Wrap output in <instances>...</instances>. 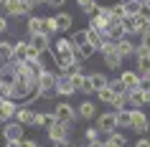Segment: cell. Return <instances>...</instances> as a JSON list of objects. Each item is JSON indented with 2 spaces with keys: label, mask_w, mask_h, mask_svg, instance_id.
I'll list each match as a JSON object with an SVG mask.
<instances>
[{
  "label": "cell",
  "mask_w": 150,
  "mask_h": 147,
  "mask_svg": "<svg viewBox=\"0 0 150 147\" xmlns=\"http://www.w3.org/2000/svg\"><path fill=\"white\" fill-rule=\"evenodd\" d=\"M31 10H33L31 0H3V13L5 15L18 18V15H28Z\"/></svg>",
  "instance_id": "1"
},
{
  "label": "cell",
  "mask_w": 150,
  "mask_h": 147,
  "mask_svg": "<svg viewBox=\"0 0 150 147\" xmlns=\"http://www.w3.org/2000/svg\"><path fill=\"white\" fill-rule=\"evenodd\" d=\"M99 51H102V56H104V66H107V69H120V66H122V61H125V58L117 53L115 43H110V41H107Z\"/></svg>",
  "instance_id": "2"
},
{
  "label": "cell",
  "mask_w": 150,
  "mask_h": 147,
  "mask_svg": "<svg viewBox=\"0 0 150 147\" xmlns=\"http://www.w3.org/2000/svg\"><path fill=\"white\" fill-rule=\"evenodd\" d=\"M54 117L59 119V122H66V124L74 127V122H76V109L71 107L69 101H59L56 109H54Z\"/></svg>",
  "instance_id": "3"
},
{
  "label": "cell",
  "mask_w": 150,
  "mask_h": 147,
  "mask_svg": "<svg viewBox=\"0 0 150 147\" xmlns=\"http://www.w3.org/2000/svg\"><path fill=\"white\" fill-rule=\"evenodd\" d=\"M97 129L102 132V134H110V132L117 129L115 112H97Z\"/></svg>",
  "instance_id": "4"
},
{
  "label": "cell",
  "mask_w": 150,
  "mask_h": 147,
  "mask_svg": "<svg viewBox=\"0 0 150 147\" xmlns=\"http://www.w3.org/2000/svg\"><path fill=\"white\" fill-rule=\"evenodd\" d=\"M130 129H135L137 134H148L150 132V119L142 109H132V122H130Z\"/></svg>",
  "instance_id": "5"
},
{
  "label": "cell",
  "mask_w": 150,
  "mask_h": 147,
  "mask_svg": "<svg viewBox=\"0 0 150 147\" xmlns=\"http://www.w3.org/2000/svg\"><path fill=\"white\" fill-rule=\"evenodd\" d=\"M48 129V139L51 142H56V139H64V137H69V132H71V124L66 122H59V119H54V122L46 127Z\"/></svg>",
  "instance_id": "6"
},
{
  "label": "cell",
  "mask_w": 150,
  "mask_h": 147,
  "mask_svg": "<svg viewBox=\"0 0 150 147\" xmlns=\"http://www.w3.org/2000/svg\"><path fill=\"white\" fill-rule=\"evenodd\" d=\"M120 84H122V89L125 91H130V89H140V74L135 69H127L120 74Z\"/></svg>",
  "instance_id": "7"
},
{
  "label": "cell",
  "mask_w": 150,
  "mask_h": 147,
  "mask_svg": "<svg viewBox=\"0 0 150 147\" xmlns=\"http://www.w3.org/2000/svg\"><path fill=\"white\" fill-rule=\"evenodd\" d=\"M135 58H137V74L140 76H148L150 74V51H142L140 46H135Z\"/></svg>",
  "instance_id": "8"
},
{
  "label": "cell",
  "mask_w": 150,
  "mask_h": 147,
  "mask_svg": "<svg viewBox=\"0 0 150 147\" xmlns=\"http://www.w3.org/2000/svg\"><path fill=\"white\" fill-rule=\"evenodd\" d=\"M56 94H61V96H71V94H76L74 91V84H71V79L66 76V74H56Z\"/></svg>",
  "instance_id": "9"
},
{
  "label": "cell",
  "mask_w": 150,
  "mask_h": 147,
  "mask_svg": "<svg viewBox=\"0 0 150 147\" xmlns=\"http://www.w3.org/2000/svg\"><path fill=\"white\" fill-rule=\"evenodd\" d=\"M54 61H56L59 74H66V71L76 63V56H74V53H54ZM79 63H81V61H79Z\"/></svg>",
  "instance_id": "10"
},
{
  "label": "cell",
  "mask_w": 150,
  "mask_h": 147,
  "mask_svg": "<svg viewBox=\"0 0 150 147\" xmlns=\"http://www.w3.org/2000/svg\"><path fill=\"white\" fill-rule=\"evenodd\" d=\"M23 134H25V127L21 122H5V127H3L5 139H23Z\"/></svg>",
  "instance_id": "11"
},
{
  "label": "cell",
  "mask_w": 150,
  "mask_h": 147,
  "mask_svg": "<svg viewBox=\"0 0 150 147\" xmlns=\"http://www.w3.org/2000/svg\"><path fill=\"white\" fill-rule=\"evenodd\" d=\"M13 119H16V122H21L23 127H33V122H36V112H33L31 107H18Z\"/></svg>",
  "instance_id": "12"
},
{
  "label": "cell",
  "mask_w": 150,
  "mask_h": 147,
  "mask_svg": "<svg viewBox=\"0 0 150 147\" xmlns=\"http://www.w3.org/2000/svg\"><path fill=\"white\" fill-rule=\"evenodd\" d=\"M16 109H18V104L13 99H0V122L3 124L10 122V119L16 117Z\"/></svg>",
  "instance_id": "13"
},
{
  "label": "cell",
  "mask_w": 150,
  "mask_h": 147,
  "mask_svg": "<svg viewBox=\"0 0 150 147\" xmlns=\"http://www.w3.org/2000/svg\"><path fill=\"white\" fill-rule=\"evenodd\" d=\"M115 119H117V129H130V122H132V109H130V107L115 109Z\"/></svg>",
  "instance_id": "14"
},
{
  "label": "cell",
  "mask_w": 150,
  "mask_h": 147,
  "mask_svg": "<svg viewBox=\"0 0 150 147\" xmlns=\"http://www.w3.org/2000/svg\"><path fill=\"white\" fill-rule=\"evenodd\" d=\"M36 51H41V53H46L48 48H51V38H48L46 33H33L31 36V41H28Z\"/></svg>",
  "instance_id": "15"
},
{
  "label": "cell",
  "mask_w": 150,
  "mask_h": 147,
  "mask_svg": "<svg viewBox=\"0 0 150 147\" xmlns=\"http://www.w3.org/2000/svg\"><path fill=\"white\" fill-rule=\"evenodd\" d=\"M87 79H89V86H92V94H97L99 89H104V86H107V81H110L102 71H92V74H87Z\"/></svg>",
  "instance_id": "16"
},
{
  "label": "cell",
  "mask_w": 150,
  "mask_h": 147,
  "mask_svg": "<svg viewBox=\"0 0 150 147\" xmlns=\"http://www.w3.org/2000/svg\"><path fill=\"white\" fill-rule=\"evenodd\" d=\"M54 23H56V31H59V33H66V31H71L74 18H71V13H56Z\"/></svg>",
  "instance_id": "17"
},
{
  "label": "cell",
  "mask_w": 150,
  "mask_h": 147,
  "mask_svg": "<svg viewBox=\"0 0 150 147\" xmlns=\"http://www.w3.org/2000/svg\"><path fill=\"white\" fill-rule=\"evenodd\" d=\"M125 99L130 104V109H142V104H145L142 89H130V91H125Z\"/></svg>",
  "instance_id": "18"
},
{
  "label": "cell",
  "mask_w": 150,
  "mask_h": 147,
  "mask_svg": "<svg viewBox=\"0 0 150 147\" xmlns=\"http://www.w3.org/2000/svg\"><path fill=\"white\" fill-rule=\"evenodd\" d=\"M115 48H117V53L122 56V58H130V56H135V43L127 38V36H125V38H120L117 43H115Z\"/></svg>",
  "instance_id": "19"
},
{
  "label": "cell",
  "mask_w": 150,
  "mask_h": 147,
  "mask_svg": "<svg viewBox=\"0 0 150 147\" xmlns=\"http://www.w3.org/2000/svg\"><path fill=\"white\" fill-rule=\"evenodd\" d=\"M102 145L104 147H127V137H125V134H120V132L115 129V132H110V134L102 139Z\"/></svg>",
  "instance_id": "20"
},
{
  "label": "cell",
  "mask_w": 150,
  "mask_h": 147,
  "mask_svg": "<svg viewBox=\"0 0 150 147\" xmlns=\"http://www.w3.org/2000/svg\"><path fill=\"white\" fill-rule=\"evenodd\" d=\"M76 117H81V119H94L97 117V107L92 104V101H81L79 109H76Z\"/></svg>",
  "instance_id": "21"
},
{
  "label": "cell",
  "mask_w": 150,
  "mask_h": 147,
  "mask_svg": "<svg viewBox=\"0 0 150 147\" xmlns=\"http://www.w3.org/2000/svg\"><path fill=\"white\" fill-rule=\"evenodd\" d=\"M87 43L94 51H99V48L104 46V38H102V33H97V31H92V28H87Z\"/></svg>",
  "instance_id": "22"
},
{
  "label": "cell",
  "mask_w": 150,
  "mask_h": 147,
  "mask_svg": "<svg viewBox=\"0 0 150 147\" xmlns=\"http://www.w3.org/2000/svg\"><path fill=\"white\" fill-rule=\"evenodd\" d=\"M92 53H94V48L89 46V43H81V46H74V56H76V61H81V63L87 61V58H89Z\"/></svg>",
  "instance_id": "23"
},
{
  "label": "cell",
  "mask_w": 150,
  "mask_h": 147,
  "mask_svg": "<svg viewBox=\"0 0 150 147\" xmlns=\"http://www.w3.org/2000/svg\"><path fill=\"white\" fill-rule=\"evenodd\" d=\"M135 20V33H150V18H145V15H135L132 18Z\"/></svg>",
  "instance_id": "24"
},
{
  "label": "cell",
  "mask_w": 150,
  "mask_h": 147,
  "mask_svg": "<svg viewBox=\"0 0 150 147\" xmlns=\"http://www.w3.org/2000/svg\"><path fill=\"white\" fill-rule=\"evenodd\" d=\"M25 53H28V41H18V43H13V58H16V61H23Z\"/></svg>",
  "instance_id": "25"
},
{
  "label": "cell",
  "mask_w": 150,
  "mask_h": 147,
  "mask_svg": "<svg viewBox=\"0 0 150 147\" xmlns=\"http://www.w3.org/2000/svg\"><path fill=\"white\" fill-rule=\"evenodd\" d=\"M54 53H74V46H71L69 38H59L54 43Z\"/></svg>",
  "instance_id": "26"
},
{
  "label": "cell",
  "mask_w": 150,
  "mask_h": 147,
  "mask_svg": "<svg viewBox=\"0 0 150 147\" xmlns=\"http://www.w3.org/2000/svg\"><path fill=\"white\" fill-rule=\"evenodd\" d=\"M13 58V43H8V41H0V63H5Z\"/></svg>",
  "instance_id": "27"
},
{
  "label": "cell",
  "mask_w": 150,
  "mask_h": 147,
  "mask_svg": "<svg viewBox=\"0 0 150 147\" xmlns=\"http://www.w3.org/2000/svg\"><path fill=\"white\" fill-rule=\"evenodd\" d=\"M28 33H43V18H38V15H31L28 18Z\"/></svg>",
  "instance_id": "28"
},
{
  "label": "cell",
  "mask_w": 150,
  "mask_h": 147,
  "mask_svg": "<svg viewBox=\"0 0 150 147\" xmlns=\"http://www.w3.org/2000/svg\"><path fill=\"white\" fill-rule=\"evenodd\" d=\"M76 5H79L81 13H87L89 18L94 15V10H97V0H76Z\"/></svg>",
  "instance_id": "29"
},
{
  "label": "cell",
  "mask_w": 150,
  "mask_h": 147,
  "mask_svg": "<svg viewBox=\"0 0 150 147\" xmlns=\"http://www.w3.org/2000/svg\"><path fill=\"white\" fill-rule=\"evenodd\" d=\"M122 8H125V15H137L140 13V0H125Z\"/></svg>",
  "instance_id": "30"
},
{
  "label": "cell",
  "mask_w": 150,
  "mask_h": 147,
  "mask_svg": "<svg viewBox=\"0 0 150 147\" xmlns=\"http://www.w3.org/2000/svg\"><path fill=\"white\" fill-rule=\"evenodd\" d=\"M115 94H117V91H112L110 86H104V89H99V91H97V96H99V101H104V104H112Z\"/></svg>",
  "instance_id": "31"
},
{
  "label": "cell",
  "mask_w": 150,
  "mask_h": 147,
  "mask_svg": "<svg viewBox=\"0 0 150 147\" xmlns=\"http://www.w3.org/2000/svg\"><path fill=\"white\" fill-rule=\"evenodd\" d=\"M71 46H81V43H87V28H81V31H76L74 36H71Z\"/></svg>",
  "instance_id": "32"
},
{
  "label": "cell",
  "mask_w": 150,
  "mask_h": 147,
  "mask_svg": "<svg viewBox=\"0 0 150 147\" xmlns=\"http://www.w3.org/2000/svg\"><path fill=\"white\" fill-rule=\"evenodd\" d=\"M43 33H46L48 38H51L54 33H59V31H56V23H54V18H43Z\"/></svg>",
  "instance_id": "33"
},
{
  "label": "cell",
  "mask_w": 150,
  "mask_h": 147,
  "mask_svg": "<svg viewBox=\"0 0 150 147\" xmlns=\"http://www.w3.org/2000/svg\"><path fill=\"white\" fill-rule=\"evenodd\" d=\"M110 15L117 18V20H122L125 18V8H122V3H115V5H110Z\"/></svg>",
  "instance_id": "34"
},
{
  "label": "cell",
  "mask_w": 150,
  "mask_h": 147,
  "mask_svg": "<svg viewBox=\"0 0 150 147\" xmlns=\"http://www.w3.org/2000/svg\"><path fill=\"white\" fill-rule=\"evenodd\" d=\"M112 107H115V109H122V107H127L125 91H120V94H115V99H112Z\"/></svg>",
  "instance_id": "35"
},
{
  "label": "cell",
  "mask_w": 150,
  "mask_h": 147,
  "mask_svg": "<svg viewBox=\"0 0 150 147\" xmlns=\"http://www.w3.org/2000/svg\"><path fill=\"white\" fill-rule=\"evenodd\" d=\"M10 84L13 81H3L0 79V99H10Z\"/></svg>",
  "instance_id": "36"
},
{
  "label": "cell",
  "mask_w": 150,
  "mask_h": 147,
  "mask_svg": "<svg viewBox=\"0 0 150 147\" xmlns=\"http://www.w3.org/2000/svg\"><path fill=\"white\" fill-rule=\"evenodd\" d=\"M23 61H41V51H36V48L28 43V53H25V58Z\"/></svg>",
  "instance_id": "37"
},
{
  "label": "cell",
  "mask_w": 150,
  "mask_h": 147,
  "mask_svg": "<svg viewBox=\"0 0 150 147\" xmlns=\"http://www.w3.org/2000/svg\"><path fill=\"white\" fill-rule=\"evenodd\" d=\"M99 134H102V132L97 129V127H89V129L84 132V137H87V142H97V139H99Z\"/></svg>",
  "instance_id": "38"
},
{
  "label": "cell",
  "mask_w": 150,
  "mask_h": 147,
  "mask_svg": "<svg viewBox=\"0 0 150 147\" xmlns=\"http://www.w3.org/2000/svg\"><path fill=\"white\" fill-rule=\"evenodd\" d=\"M140 48L142 51H150V33H142L140 36Z\"/></svg>",
  "instance_id": "39"
},
{
  "label": "cell",
  "mask_w": 150,
  "mask_h": 147,
  "mask_svg": "<svg viewBox=\"0 0 150 147\" xmlns=\"http://www.w3.org/2000/svg\"><path fill=\"white\" fill-rule=\"evenodd\" d=\"M46 5H48V8H54V10H61L64 5H66V0H46Z\"/></svg>",
  "instance_id": "40"
},
{
  "label": "cell",
  "mask_w": 150,
  "mask_h": 147,
  "mask_svg": "<svg viewBox=\"0 0 150 147\" xmlns=\"http://www.w3.org/2000/svg\"><path fill=\"white\" fill-rule=\"evenodd\" d=\"M137 15H145V18H150V3H140V13Z\"/></svg>",
  "instance_id": "41"
},
{
  "label": "cell",
  "mask_w": 150,
  "mask_h": 147,
  "mask_svg": "<svg viewBox=\"0 0 150 147\" xmlns=\"http://www.w3.org/2000/svg\"><path fill=\"white\" fill-rule=\"evenodd\" d=\"M54 147H71V139H69V137H64V139H56V142H54Z\"/></svg>",
  "instance_id": "42"
},
{
  "label": "cell",
  "mask_w": 150,
  "mask_h": 147,
  "mask_svg": "<svg viewBox=\"0 0 150 147\" xmlns=\"http://www.w3.org/2000/svg\"><path fill=\"white\" fill-rule=\"evenodd\" d=\"M21 147H38V142H33V139H21Z\"/></svg>",
  "instance_id": "43"
},
{
  "label": "cell",
  "mask_w": 150,
  "mask_h": 147,
  "mask_svg": "<svg viewBox=\"0 0 150 147\" xmlns=\"http://www.w3.org/2000/svg\"><path fill=\"white\" fill-rule=\"evenodd\" d=\"M135 147H150V139L148 137H140L137 142H135Z\"/></svg>",
  "instance_id": "44"
},
{
  "label": "cell",
  "mask_w": 150,
  "mask_h": 147,
  "mask_svg": "<svg viewBox=\"0 0 150 147\" xmlns=\"http://www.w3.org/2000/svg\"><path fill=\"white\" fill-rule=\"evenodd\" d=\"M5 147H21V139H5Z\"/></svg>",
  "instance_id": "45"
},
{
  "label": "cell",
  "mask_w": 150,
  "mask_h": 147,
  "mask_svg": "<svg viewBox=\"0 0 150 147\" xmlns=\"http://www.w3.org/2000/svg\"><path fill=\"white\" fill-rule=\"evenodd\" d=\"M5 31H8V20L0 15V33H5Z\"/></svg>",
  "instance_id": "46"
},
{
  "label": "cell",
  "mask_w": 150,
  "mask_h": 147,
  "mask_svg": "<svg viewBox=\"0 0 150 147\" xmlns=\"http://www.w3.org/2000/svg\"><path fill=\"white\" fill-rule=\"evenodd\" d=\"M87 147H104V145H102V139H97V142H89Z\"/></svg>",
  "instance_id": "47"
},
{
  "label": "cell",
  "mask_w": 150,
  "mask_h": 147,
  "mask_svg": "<svg viewBox=\"0 0 150 147\" xmlns=\"http://www.w3.org/2000/svg\"><path fill=\"white\" fill-rule=\"evenodd\" d=\"M31 3H33V5H38V3H46V0H31Z\"/></svg>",
  "instance_id": "48"
},
{
  "label": "cell",
  "mask_w": 150,
  "mask_h": 147,
  "mask_svg": "<svg viewBox=\"0 0 150 147\" xmlns=\"http://www.w3.org/2000/svg\"><path fill=\"white\" fill-rule=\"evenodd\" d=\"M0 8H3V0H0Z\"/></svg>",
  "instance_id": "49"
},
{
  "label": "cell",
  "mask_w": 150,
  "mask_h": 147,
  "mask_svg": "<svg viewBox=\"0 0 150 147\" xmlns=\"http://www.w3.org/2000/svg\"><path fill=\"white\" fill-rule=\"evenodd\" d=\"M148 79H150V74H148Z\"/></svg>",
  "instance_id": "50"
}]
</instances>
